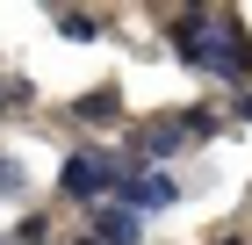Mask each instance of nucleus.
I'll use <instances>...</instances> for the list:
<instances>
[{
	"instance_id": "f257e3e1",
	"label": "nucleus",
	"mask_w": 252,
	"mask_h": 245,
	"mask_svg": "<svg viewBox=\"0 0 252 245\" xmlns=\"http://www.w3.org/2000/svg\"><path fill=\"white\" fill-rule=\"evenodd\" d=\"M166 43H173V58L188 72L216 79V87H238V94L252 87V29L238 7H180L166 22Z\"/></svg>"
},
{
	"instance_id": "f03ea898",
	"label": "nucleus",
	"mask_w": 252,
	"mask_h": 245,
	"mask_svg": "<svg viewBox=\"0 0 252 245\" xmlns=\"http://www.w3.org/2000/svg\"><path fill=\"white\" fill-rule=\"evenodd\" d=\"M223 130V115L209 108V101H194V108H166V115H144V123H137L130 130V159L137 166H166V159H180V151H194L202 144V137H216Z\"/></svg>"
},
{
	"instance_id": "7ed1b4c3",
	"label": "nucleus",
	"mask_w": 252,
	"mask_h": 245,
	"mask_svg": "<svg viewBox=\"0 0 252 245\" xmlns=\"http://www.w3.org/2000/svg\"><path fill=\"white\" fill-rule=\"evenodd\" d=\"M137 173V159L130 151H108V144H79V151H65V166H58V195L65 202H79V209H101L108 195L123 188Z\"/></svg>"
},
{
	"instance_id": "20e7f679",
	"label": "nucleus",
	"mask_w": 252,
	"mask_h": 245,
	"mask_svg": "<svg viewBox=\"0 0 252 245\" xmlns=\"http://www.w3.org/2000/svg\"><path fill=\"white\" fill-rule=\"evenodd\" d=\"M108 202H123V209H137V216H152V209H173L180 202V180L166 166H137L130 180H123L116 195H108Z\"/></svg>"
},
{
	"instance_id": "39448f33",
	"label": "nucleus",
	"mask_w": 252,
	"mask_h": 245,
	"mask_svg": "<svg viewBox=\"0 0 252 245\" xmlns=\"http://www.w3.org/2000/svg\"><path fill=\"white\" fill-rule=\"evenodd\" d=\"M87 231H94L101 245H144V216H137V209H123V202L87 209Z\"/></svg>"
},
{
	"instance_id": "423d86ee",
	"label": "nucleus",
	"mask_w": 252,
	"mask_h": 245,
	"mask_svg": "<svg viewBox=\"0 0 252 245\" xmlns=\"http://www.w3.org/2000/svg\"><path fill=\"white\" fill-rule=\"evenodd\" d=\"M72 115H79V123H116V115H123V87H94V94H79Z\"/></svg>"
},
{
	"instance_id": "0eeeda50",
	"label": "nucleus",
	"mask_w": 252,
	"mask_h": 245,
	"mask_svg": "<svg viewBox=\"0 0 252 245\" xmlns=\"http://www.w3.org/2000/svg\"><path fill=\"white\" fill-rule=\"evenodd\" d=\"M58 36L65 43H94L101 36V15L94 7H58Z\"/></svg>"
},
{
	"instance_id": "6e6552de",
	"label": "nucleus",
	"mask_w": 252,
	"mask_h": 245,
	"mask_svg": "<svg viewBox=\"0 0 252 245\" xmlns=\"http://www.w3.org/2000/svg\"><path fill=\"white\" fill-rule=\"evenodd\" d=\"M0 245H51V224H43V209H29V216H22V224L7 231Z\"/></svg>"
},
{
	"instance_id": "1a4fd4ad",
	"label": "nucleus",
	"mask_w": 252,
	"mask_h": 245,
	"mask_svg": "<svg viewBox=\"0 0 252 245\" xmlns=\"http://www.w3.org/2000/svg\"><path fill=\"white\" fill-rule=\"evenodd\" d=\"M7 195H29V166H22L15 151H0V202Z\"/></svg>"
},
{
	"instance_id": "9d476101",
	"label": "nucleus",
	"mask_w": 252,
	"mask_h": 245,
	"mask_svg": "<svg viewBox=\"0 0 252 245\" xmlns=\"http://www.w3.org/2000/svg\"><path fill=\"white\" fill-rule=\"evenodd\" d=\"M0 108H29V79H0Z\"/></svg>"
},
{
	"instance_id": "9b49d317",
	"label": "nucleus",
	"mask_w": 252,
	"mask_h": 245,
	"mask_svg": "<svg viewBox=\"0 0 252 245\" xmlns=\"http://www.w3.org/2000/svg\"><path fill=\"white\" fill-rule=\"evenodd\" d=\"M223 123H252V87H245V94H231V108H223Z\"/></svg>"
},
{
	"instance_id": "f8f14e48",
	"label": "nucleus",
	"mask_w": 252,
	"mask_h": 245,
	"mask_svg": "<svg viewBox=\"0 0 252 245\" xmlns=\"http://www.w3.org/2000/svg\"><path fill=\"white\" fill-rule=\"evenodd\" d=\"M209 245H245V238H238V231H223V238H209Z\"/></svg>"
},
{
	"instance_id": "ddd939ff",
	"label": "nucleus",
	"mask_w": 252,
	"mask_h": 245,
	"mask_svg": "<svg viewBox=\"0 0 252 245\" xmlns=\"http://www.w3.org/2000/svg\"><path fill=\"white\" fill-rule=\"evenodd\" d=\"M72 245H101V238H94V231H79V238H72Z\"/></svg>"
}]
</instances>
